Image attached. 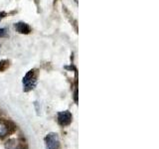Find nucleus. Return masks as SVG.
Here are the masks:
<instances>
[{
  "label": "nucleus",
  "mask_w": 159,
  "mask_h": 149,
  "mask_svg": "<svg viewBox=\"0 0 159 149\" xmlns=\"http://www.w3.org/2000/svg\"><path fill=\"white\" fill-rule=\"evenodd\" d=\"M36 79L37 77H36V74H35V70H31V71H29L25 74V77L23 78V86H24L25 92H29L35 88L37 83Z\"/></svg>",
  "instance_id": "nucleus-1"
},
{
  "label": "nucleus",
  "mask_w": 159,
  "mask_h": 149,
  "mask_svg": "<svg viewBox=\"0 0 159 149\" xmlns=\"http://www.w3.org/2000/svg\"><path fill=\"white\" fill-rule=\"evenodd\" d=\"M45 142H46L47 149H59L60 140L57 133L51 132L45 137Z\"/></svg>",
  "instance_id": "nucleus-2"
},
{
  "label": "nucleus",
  "mask_w": 159,
  "mask_h": 149,
  "mask_svg": "<svg viewBox=\"0 0 159 149\" xmlns=\"http://www.w3.org/2000/svg\"><path fill=\"white\" fill-rule=\"evenodd\" d=\"M72 120H73V115L69 111H60L58 113V123L61 126L65 127V126L70 125Z\"/></svg>",
  "instance_id": "nucleus-3"
},
{
  "label": "nucleus",
  "mask_w": 159,
  "mask_h": 149,
  "mask_svg": "<svg viewBox=\"0 0 159 149\" xmlns=\"http://www.w3.org/2000/svg\"><path fill=\"white\" fill-rule=\"evenodd\" d=\"M15 29L20 34H29L31 32V27L27 23L24 22H18L15 24Z\"/></svg>",
  "instance_id": "nucleus-4"
},
{
  "label": "nucleus",
  "mask_w": 159,
  "mask_h": 149,
  "mask_svg": "<svg viewBox=\"0 0 159 149\" xmlns=\"http://www.w3.org/2000/svg\"><path fill=\"white\" fill-rule=\"evenodd\" d=\"M8 125L4 122H0V138L4 137L5 135H7L8 133Z\"/></svg>",
  "instance_id": "nucleus-5"
},
{
  "label": "nucleus",
  "mask_w": 159,
  "mask_h": 149,
  "mask_svg": "<svg viewBox=\"0 0 159 149\" xmlns=\"http://www.w3.org/2000/svg\"><path fill=\"white\" fill-rule=\"evenodd\" d=\"M9 66V62L6 61V60H2V61H0V72L4 71L5 69Z\"/></svg>",
  "instance_id": "nucleus-6"
},
{
  "label": "nucleus",
  "mask_w": 159,
  "mask_h": 149,
  "mask_svg": "<svg viewBox=\"0 0 159 149\" xmlns=\"http://www.w3.org/2000/svg\"><path fill=\"white\" fill-rule=\"evenodd\" d=\"M6 35H7L6 29H5V28L0 29V37H4V36H6Z\"/></svg>",
  "instance_id": "nucleus-7"
},
{
  "label": "nucleus",
  "mask_w": 159,
  "mask_h": 149,
  "mask_svg": "<svg viewBox=\"0 0 159 149\" xmlns=\"http://www.w3.org/2000/svg\"><path fill=\"white\" fill-rule=\"evenodd\" d=\"M5 15H6V13H5V12H1V13H0V21H1V19L5 16Z\"/></svg>",
  "instance_id": "nucleus-8"
},
{
  "label": "nucleus",
  "mask_w": 159,
  "mask_h": 149,
  "mask_svg": "<svg viewBox=\"0 0 159 149\" xmlns=\"http://www.w3.org/2000/svg\"><path fill=\"white\" fill-rule=\"evenodd\" d=\"M0 48H1V47H0Z\"/></svg>",
  "instance_id": "nucleus-9"
}]
</instances>
